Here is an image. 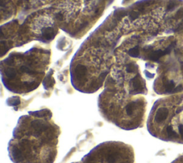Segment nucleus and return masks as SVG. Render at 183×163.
Returning <instances> with one entry per match:
<instances>
[{"instance_id":"obj_16","label":"nucleus","mask_w":183,"mask_h":163,"mask_svg":"<svg viewBox=\"0 0 183 163\" xmlns=\"http://www.w3.org/2000/svg\"><path fill=\"white\" fill-rule=\"evenodd\" d=\"M183 111V107H180V108H178L177 110H176V114H179L180 112H182Z\"/></svg>"},{"instance_id":"obj_8","label":"nucleus","mask_w":183,"mask_h":163,"mask_svg":"<svg viewBox=\"0 0 183 163\" xmlns=\"http://www.w3.org/2000/svg\"><path fill=\"white\" fill-rule=\"evenodd\" d=\"M175 88V83L173 80L167 81L164 84V92L165 93H173Z\"/></svg>"},{"instance_id":"obj_4","label":"nucleus","mask_w":183,"mask_h":163,"mask_svg":"<svg viewBox=\"0 0 183 163\" xmlns=\"http://www.w3.org/2000/svg\"><path fill=\"white\" fill-rule=\"evenodd\" d=\"M133 160L131 146L115 141L101 143L82 159L86 163H133Z\"/></svg>"},{"instance_id":"obj_3","label":"nucleus","mask_w":183,"mask_h":163,"mask_svg":"<svg viewBox=\"0 0 183 163\" xmlns=\"http://www.w3.org/2000/svg\"><path fill=\"white\" fill-rule=\"evenodd\" d=\"M99 108L106 120L122 130H135L144 122L145 103L140 98L131 99L110 90L99 98Z\"/></svg>"},{"instance_id":"obj_1","label":"nucleus","mask_w":183,"mask_h":163,"mask_svg":"<svg viewBox=\"0 0 183 163\" xmlns=\"http://www.w3.org/2000/svg\"><path fill=\"white\" fill-rule=\"evenodd\" d=\"M52 117L44 109L19 118L8 145L14 163H53L61 130Z\"/></svg>"},{"instance_id":"obj_13","label":"nucleus","mask_w":183,"mask_h":163,"mask_svg":"<svg viewBox=\"0 0 183 163\" xmlns=\"http://www.w3.org/2000/svg\"><path fill=\"white\" fill-rule=\"evenodd\" d=\"M182 90V85H178L177 87H176L175 88V90H173V93H175V92H178L180 91H181V90Z\"/></svg>"},{"instance_id":"obj_9","label":"nucleus","mask_w":183,"mask_h":163,"mask_svg":"<svg viewBox=\"0 0 183 163\" xmlns=\"http://www.w3.org/2000/svg\"><path fill=\"white\" fill-rule=\"evenodd\" d=\"M165 134L167 135V137L169 138H177V135L175 133V130H173V127L171 125H167L164 129Z\"/></svg>"},{"instance_id":"obj_15","label":"nucleus","mask_w":183,"mask_h":163,"mask_svg":"<svg viewBox=\"0 0 183 163\" xmlns=\"http://www.w3.org/2000/svg\"><path fill=\"white\" fill-rule=\"evenodd\" d=\"M144 72H145V75H146V76H147V77H148V78H153L154 77V76H155L154 74L150 73V72L147 71H145Z\"/></svg>"},{"instance_id":"obj_10","label":"nucleus","mask_w":183,"mask_h":163,"mask_svg":"<svg viewBox=\"0 0 183 163\" xmlns=\"http://www.w3.org/2000/svg\"><path fill=\"white\" fill-rule=\"evenodd\" d=\"M7 104L10 106H16L20 103V99L17 97H13L9 98L7 101Z\"/></svg>"},{"instance_id":"obj_14","label":"nucleus","mask_w":183,"mask_h":163,"mask_svg":"<svg viewBox=\"0 0 183 163\" xmlns=\"http://www.w3.org/2000/svg\"><path fill=\"white\" fill-rule=\"evenodd\" d=\"M178 129H179V133L180 134V136L183 138V124H180Z\"/></svg>"},{"instance_id":"obj_2","label":"nucleus","mask_w":183,"mask_h":163,"mask_svg":"<svg viewBox=\"0 0 183 163\" xmlns=\"http://www.w3.org/2000/svg\"><path fill=\"white\" fill-rule=\"evenodd\" d=\"M48 63L47 55L9 57L1 64L3 82L12 92H30L39 86Z\"/></svg>"},{"instance_id":"obj_7","label":"nucleus","mask_w":183,"mask_h":163,"mask_svg":"<svg viewBox=\"0 0 183 163\" xmlns=\"http://www.w3.org/2000/svg\"><path fill=\"white\" fill-rule=\"evenodd\" d=\"M51 73H52V71L50 72V73H48V75L46 76L45 79H44V82H43V84H44V88L47 89V90L52 88L55 83V80H54V79L52 78Z\"/></svg>"},{"instance_id":"obj_11","label":"nucleus","mask_w":183,"mask_h":163,"mask_svg":"<svg viewBox=\"0 0 183 163\" xmlns=\"http://www.w3.org/2000/svg\"><path fill=\"white\" fill-rule=\"evenodd\" d=\"M128 55L132 57H138L139 56V47L137 46L135 47L134 48L131 49L128 51Z\"/></svg>"},{"instance_id":"obj_6","label":"nucleus","mask_w":183,"mask_h":163,"mask_svg":"<svg viewBox=\"0 0 183 163\" xmlns=\"http://www.w3.org/2000/svg\"><path fill=\"white\" fill-rule=\"evenodd\" d=\"M165 55L164 50H156V51H153L150 52L148 55V58L150 60L154 61H157L162 57V56Z\"/></svg>"},{"instance_id":"obj_5","label":"nucleus","mask_w":183,"mask_h":163,"mask_svg":"<svg viewBox=\"0 0 183 163\" xmlns=\"http://www.w3.org/2000/svg\"><path fill=\"white\" fill-rule=\"evenodd\" d=\"M41 36L45 40H51L54 39L55 36V32L53 28L52 27H47L41 31Z\"/></svg>"},{"instance_id":"obj_12","label":"nucleus","mask_w":183,"mask_h":163,"mask_svg":"<svg viewBox=\"0 0 183 163\" xmlns=\"http://www.w3.org/2000/svg\"><path fill=\"white\" fill-rule=\"evenodd\" d=\"M180 0H170L169 2L168 5H167V10L172 11L179 4Z\"/></svg>"}]
</instances>
